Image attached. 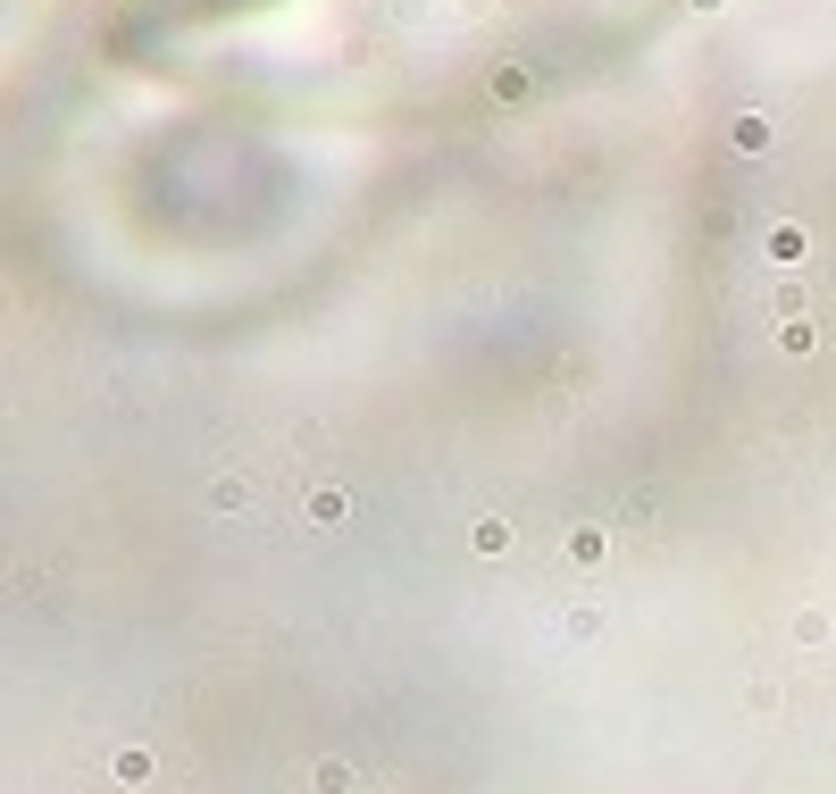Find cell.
Segmentation results:
<instances>
[{"instance_id":"cell-2","label":"cell","mask_w":836,"mask_h":794,"mask_svg":"<svg viewBox=\"0 0 836 794\" xmlns=\"http://www.w3.org/2000/svg\"><path fill=\"white\" fill-rule=\"evenodd\" d=\"M477 552H510V519H477Z\"/></svg>"},{"instance_id":"cell-1","label":"cell","mask_w":836,"mask_h":794,"mask_svg":"<svg viewBox=\"0 0 836 794\" xmlns=\"http://www.w3.org/2000/svg\"><path fill=\"white\" fill-rule=\"evenodd\" d=\"M310 778H318V794H352V769H343V761H318Z\"/></svg>"}]
</instances>
